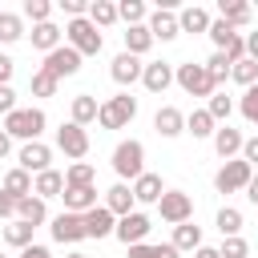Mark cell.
<instances>
[{
    "label": "cell",
    "mask_w": 258,
    "mask_h": 258,
    "mask_svg": "<svg viewBox=\"0 0 258 258\" xmlns=\"http://www.w3.org/2000/svg\"><path fill=\"white\" fill-rule=\"evenodd\" d=\"M0 218H16V198L0 189Z\"/></svg>",
    "instance_id": "681fc988"
},
{
    "label": "cell",
    "mask_w": 258,
    "mask_h": 258,
    "mask_svg": "<svg viewBox=\"0 0 258 258\" xmlns=\"http://www.w3.org/2000/svg\"><path fill=\"white\" fill-rule=\"evenodd\" d=\"M4 194H12L16 202H20V198H28V194H32V173H24L20 165H16V169H8V177H4Z\"/></svg>",
    "instance_id": "83f0119b"
},
{
    "label": "cell",
    "mask_w": 258,
    "mask_h": 258,
    "mask_svg": "<svg viewBox=\"0 0 258 258\" xmlns=\"http://www.w3.org/2000/svg\"><path fill=\"white\" fill-rule=\"evenodd\" d=\"M105 210H109L113 218H125V214H133V189H129L125 181H117V185L105 194Z\"/></svg>",
    "instance_id": "d6986e66"
},
{
    "label": "cell",
    "mask_w": 258,
    "mask_h": 258,
    "mask_svg": "<svg viewBox=\"0 0 258 258\" xmlns=\"http://www.w3.org/2000/svg\"><path fill=\"white\" fill-rule=\"evenodd\" d=\"M24 36V20L12 12H0V44H16Z\"/></svg>",
    "instance_id": "d6a6232c"
},
{
    "label": "cell",
    "mask_w": 258,
    "mask_h": 258,
    "mask_svg": "<svg viewBox=\"0 0 258 258\" xmlns=\"http://www.w3.org/2000/svg\"><path fill=\"white\" fill-rule=\"evenodd\" d=\"M64 36H69V48H77L81 56H97L101 52V32H97V24L89 20V16H77V20H69L64 24Z\"/></svg>",
    "instance_id": "6da1fadb"
},
{
    "label": "cell",
    "mask_w": 258,
    "mask_h": 258,
    "mask_svg": "<svg viewBox=\"0 0 258 258\" xmlns=\"http://www.w3.org/2000/svg\"><path fill=\"white\" fill-rule=\"evenodd\" d=\"M20 258H52V254H48V246H36V242H32V246L20 250Z\"/></svg>",
    "instance_id": "816d5d0a"
},
{
    "label": "cell",
    "mask_w": 258,
    "mask_h": 258,
    "mask_svg": "<svg viewBox=\"0 0 258 258\" xmlns=\"http://www.w3.org/2000/svg\"><path fill=\"white\" fill-rule=\"evenodd\" d=\"M242 161H246L250 169L258 165V137H246V141H242Z\"/></svg>",
    "instance_id": "7dc6e473"
},
{
    "label": "cell",
    "mask_w": 258,
    "mask_h": 258,
    "mask_svg": "<svg viewBox=\"0 0 258 258\" xmlns=\"http://www.w3.org/2000/svg\"><path fill=\"white\" fill-rule=\"evenodd\" d=\"M246 254H250V246L242 238H222V246H218V258H246Z\"/></svg>",
    "instance_id": "bcb514c9"
},
{
    "label": "cell",
    "mask_w": 258,
    "mask_h": 258,
    "mask_svg": "<svg viewBox=\"0 0 258 258\" xmlns=\"http://www.w3.org/2000/svg\"><path fill=\"white\" fill-rule=\"evenodd\" d=\"M32 230H36V226H28V222H20V218H16L12 226H4V238H8L12 246H20V250H24V246H32Z\"/></svg>",
    "instance_id": "d590c367"
},
{
    "label": "cell",
    "mask_w": 258,
    "mask_h": 258,
    "mask_svg": "<svg viewBox=\"0 0 258 258\" xmlns=\"http://www.w3.org/2000/svg\"><path fill=\"white\" fill-rule=\"evenodd\" d=\"M230 69H234V64L226 60V52H214V56L206 60V73H210V81H214V85H222V81L230 77Z\"/></svg>",
    "instance_id": "74e56055"
},
{
    "label": "cell",
    "mask_w": 258,
    "mask_h": 258,
    "mask_svg": "<svg viewBox=\"0 0 258 258\" xmlns=\"http://www.w3.org/2000/svg\"><path fill=\"white\" fill-rule=\"evenodd\" d=\"M0 258H4V254H0Z\"/></svg>",
    "instance_id": "680465c9"
},
{
    "label": "cell",
    "mask_w": 258,
    "mask_h": 258,
    "mask_svg": "<svg viewBox=\"0 0 258 258\" xmlns=\"http://www.w3.org/2000/svg\"><path fill=\"white\" fill-rule=\"evenodd\" d=\"M81 222H85V238H109V234H113V226H117V218H113L105 206L85 210V214H81Z\"/></svg>",
    "instance_id": "4fadbf2b"
},
{
    "label": "cell",
    "mask_w": 258,
    "mask_h": 258,
    "mask_svg": "<svg viewBox=\"0 0 258 258\" xmlns=\"http://www.w3.org/2000/svg\"><path fill=\"white\" fill-rule=\"evenodd\" d=\"M149 44H153V36H149V28H145V24H137V28H129V32H125V52H129V56L149 52Z\"/></svg>",
    "instance_id": "f546056e"
},
{
    "label": "cell",
    "mask_w": 258,
    "mask_h": 258,
    "mask_svg": "<svg viewBox=\"0 0 258 258\" xmlns=\"http://www.w3.org/2000/svg\"><path fill=\"white\" fill-rule=\"evenodd\" d=\"M64 210L69 214H85V210H93L97 206V189L93 185H64Z\"/></svg>",
    "instance_id": "2e32d148"
},
{
    "label": "cell",
    "mask_w": 258,
    "mask_h": 258,
    "mask_svg": "<svg viewBox=\"0 0 258 258\" xmlns=\"http://www.w3.org/2000/svg\"><path fill=\"white\" fill-rule=\"evenodd\" d=\"M16 161H20V169H24V173H44V169H48V161H52V149H48L44 141H24Z\"/></svg>",
    "instance_id": "30bf717a"
},
{
    "label": "cell",
    "mask_w": 258,
    "mask_h": 258,
    "mask_svg": "<svg viewBox=\"0 0 258 258\" xmlns=\"http://www.w3.org/2000/svg\"><path fill=\"white\" fill-rule=\"evenodd\" d=\"M141 69H145V64H141L137 56L121 52V56H113V69H109V73H113L117 85H133V81H141Z\"/></svg>",
    "instance_id": "ac0fdd59"
},
{
    "label": "cell",
    "mask_w": 258,
    "mask_h": 258,
    "mask_svg": "<svg viewBox=\"0 0 258 258\" xmlns=\"http://www.w3.org/2000/svg\"><path fill=\"white\" fill-rule=\"evenodd\" d=\"M169 246H173L177 254H181V250H198V246H202V230H198L194 222H181V226L173 230V242H169Z\"/></svg>",
    "instance_id": "f1b7e54d"
},
{
    "label": "cell",
    "mask_w": 258,
    "mask_h": 258,
    "mask_svg": "<svg viewBox=\"0 0 258 258\" xmlns=\"http://www.w3.org/2000/svg\"><path fill=\"white\" fill-rule=\"evenodd\" d=\"M177 28L181 32H210V12L198 8V4H189V8L177 12Z\"/></svg>",
    "instance_id": "7402d4cb"
},
{
    "label": "cell",
    "mask_w": 258,
    "mask_h": 258,
    "mask_svg": "<svg viewBox=\"0 0 258 258\" xmlns=\"http://www.w3.org/2000/svg\"><path fill=\"white\" fill-rule=\"evenodd\" d=\"M234 36H238V32H234L226 20H210V40L218 44V52H226V44H230Z\"/></svg>",
    "instance_id": "60d3db41"
},
{
    "label": "cell",
    "mask_w": 258,
    "mask_h": 258,
    "mask_svg": "<svg viewBox=\"0 0 258 258\" xmlns=\"http://www.w3.org/2000/svg\"><path fill=\"white\" fill-rule=\"evenodd\" d=\"M238 109H242V117H246L250 125H258V85H250V89L242 93V101H238Z\"/></svg>",
    "instance_id": "ee69618b"
},
{
    "label": "cell",
    "mask_w": 258,
    "mask_h": 258,
    "mask_svg": "<svg viewBox=\"0 0 258 258\" xmlns=\"http://www.w3.org/2000/svg\"><path fill=\"white\" fill-rule=\"evenodd\" d=\"M113 169H117V177H121V181H125V177H129V181H137V177L145 173V145H141V141H133V137H129V141H121V145L113 149Z\"/></svg>",
    "instance_id": "7a4b0ae2"
},
{
    "label": "cell",
    "mask_w": 258,
    "mask_h": 258,
    "mask_svg": "<svg viewBox=\"0 0 258 258\" xmlns=\"http://www.w3.org/2000/svg\"><path fill=\"white\" fill-rule=\"evenodd\" d=\"M4 133L8 137H20V141H36L44 133V113L40 109H12L4 117Z\"/></svg>",
    "instance_id": "3957f363"
},
{
    "label": "cell",
    "mask_w": 258,
    "mask_h": 258,
    "mask_svg": "<svg viewBox=\"0 0 258 258\" xmlns=\"http://www.w3.org/2000/svg\"><path fill=\"white\" fill-rule=\"evenodd\" d=\"M214 125H218V121H214L206 109H194V113L185 117V133H194V137H210V133H214Z\"/></svg>",
    "instance_id": "1f68e13d"
},
{
    "label": "cell",
    "mask_w": 258,
    "mask_h": 258,
    "mask_svg": "<svg viewBox=\"0 0 258 258\" xmlns=\"http://www.w3.org/2000/svg\"><path fill=\"white\" fill-rule=\"evenodd\" d=\"M56 85H60V81H56V77H48L44 69H36V73H32V97H52V93H56Z\"/></svg>",
    "instance_id": "b9f144b4"
},
{
    "label": "cell",
    "mask_w": 258,
    "mask_h": 258,
    "mask_svg": "<svg viewBox=\"0 0 258 258\" xmlns=\"http://www.w3.org/2000/svg\"><path fill=\"white\" fill-rule=\"evenodd\" d=\"M12 109H16V93H12V89H8V85H0V113H4V117H8V113H12Z\"/></svg>",
    "instance_id": "c3c4849f"
},
{
    "label": "cell",
    "mask_w": 258,
    "mask_h": 258,
    "mask_svg": "<svg viewBox=\"0 0 258 258\" xmlns=\"http://www.w3.org/2000/svg\"><path fill=\"white\" fill-rule=\"evenodd\" d=\"M52 238L60 242V246H73V242H81L85 238V222H81V214H56L52 218Z\"/></svg>",
    "instance_id": "7c38bea8"
},
{
    "label": "cell",
    "mask_w": 258,
    "mask_h": 258,
    "mask_svg": "<svg viewBox=\"0 0 258 258\" xmlns=\"http://www.w3.org/2000/svg\"><path fill=\"white\" fill-rule=\"evenodd\" d=\"M48 77H73V73H81V52L77 48H69V44H60V48H52L48 56H44V64H40Z\"/></svg>",
    "instance_id": "52a82bcc"
},
{
    "label": "cell",
    "mask_w": 258,
    "mask_h": 258,
    "mask_svg": "<svg viewBox=\"0 0 258 258\" xmlns=\"http://www.w3.org/2000/svg\"><path fill=\"white\" fill-rule=\"evenodd\" d=\"M48 12H52V4H48V0H24V16H28L32 24H44V20H48Z\"/></svg>",
    "instance_id": "f6af8a7d"
},
{
    "label": "cell",
    "mask_w": 258,
    "mask_h": 258,
    "mask_svg": "<svg viewBox=\"0 0 258 258\" xmlns=\"http://www.w3.org/2000/svg\"><path fill=\"white\" fill-rule=\"evenodd\" d=\"M218 230H222V238H238V230H242V214H238L234 206H222V210H218Z\"/></svg>",
    "instance_id": "836d02e7"
},
{
    "label": "cell",
    "mask_w": 258,
    "mask_h": 258,
    "mask_svg": "<svg viewBox=\"0 0 258 258\" xmlns=\"http://www.w3.org/2000/svg\"><path fill=\"white\" fill-rule=\"evenodd\" d=\"M60 189H64V173H56V169H44V173H36V181H32V194L44 202V198H60Z\"/></svg>",
    "instance_id": "cb8c5ba5"
},
{
    "label": "cell",
    "mask_w": 258,
    "mask_h": 258,
    "mask_svg": "<svg viewBox=\"0 0 258 258\" xmlns=\"http://www.w3.org/2000/svg\"><path fill=\"white\" fill-rule=\"evenodd\" d=\"M97 113H101V105H97V97H89V93H81V97H73V125H89V121H97Z\"/></svg>",
    "instance_id": "d4e9b609"
},
{
    "label": "cell",
    "mask_w": 258,
    "mask_h": 258,
    "mask_svg": "<svg viewBox=\"0 0 258 258\" xmlns=\"http://www.w3.org/2000/svg\"><path fill=\"white\" fill-rule=\"evenodd\" d=\"M246 198H250V202H254V206H258V173H254V177H250V181H246Z\"/></svg>",
    "instance_id": "db71d44e"
},
{
    "label": "cell",
    "mask_w": 258,
    "mask_h": 258,
    "mask_svg": "<svg viewBox=\"0 0 258 258\" xmlns=\"http://www.w3.org/2000/svg\"><path fill=\"white\" fill-rule=\"evenodd\" d=\"M157 210H161V218H165V222L181 226V222H189V214H194V198H189V194H181V189H165V194H161V202H157Z\"/></svg>",
    "instance_id": "ba28073f"
},
{
    "label": "cell",
    "mask_w": 258,
    "mask_h": 258,
    "mask_svg": "<svg viewBox=\"0 0 258 258\" xmlns=\"http://www.w3.org/2000/svg\"><path fill=\"white\" fill-rule=\"evenodd\" d=\"M133 117H137V101H133L129 93H117V97H109V101L101 105V113H97L101 129H125Z\"/></svg>",
    "instance_id": "277c9868"
},
{
    "label": "cell",
    "mask_w": 258,
    "mask_h": 258,
    "mask_svg": "<svg viewBox=\"0 0 258 258\" xmlns=\"http://www.w3.org/2000/svg\"><path fill=\"white\" fill-rule=\"evenodd\" d=\"M246 56L258 64V32H250V36H246Z\"/></svg>",
    "instance_id": "f5cc1de1"
},
{
    "label": "cell",
    "mask_w": 258,
    "mask_h": 258,
    "mask_svg": "<svg viewBox=\"0 0 258 258\" xmlns=\"http://www.w3.org/2000/svg\"><path fill=\"white\" fill-rule=\"evenodd\" d=\"M153 129H157L161 137H177V133H185V117H181V109L161 105V109H157V117H153Z\"/></svg>",
    "instance_id": "e0dca14e"
},
{
    "label": "cell",
    "mask_w": 258,
    "mask_h": 258,
    "mask_svg": "<svg viewBox=\"0 0 258 258\" xmlns=\"http://www.w3.org/2000/svg\"><path fill=\"white\" fill-rule=\"evenodd\" d=\"M141 85H145L149 93H165V89L173 85V64H169V60L145 64V69H141Z\"/></svg>",
    "instance_id": "5bb4252c"
},
{
    "label": "cell",
    "mask_w": 258,
    "mask_h": 258,
    "mask_svg": "<svg viewBox=\"0 0 258 258\" xmlns=\"http://www.w3.org/2000/svg\"><path fill=\"white\" fill-rule=\"evenodd\" d=\"M56 145H60V153H64V157H77V161H81V157L89 153V133H85L81 125H73V121H69V125H60V129H56Z\"/></svg>",
    "instance_id": "9c48e42d"
},
{
    "label": "cell",
    "mask_w": 258,
    "mask_h": 258,
    "mask_svg": "<svg viewBox=\"0 0 258 258\" xmlns=\"http://www.w3.org/2000/svg\"><path fill=\"white\" fill-rule=\"evenodd\" d=\"M8 149H12V137H8V133H4V129H0V161H4V157H8Z\"/></svg>",
    "instance_id": "11a10c76"
},
{
    "label": "cell",
    "mask_w": 258,
    "mask_h": 258,
    "mask_svg": "<svg viewBox=\"0 0 258 258\" xmlns=\"http://www.w3.org/2000/svg\"><path fill=\"white\" fill-rule=\"evenodd\" d=\"M69 258H85V254H69Z\"/></svg>",
    "instance_id": "6f0895ef"
},
{
    "label": "cell",
    "mask_w": 258,
    "mask_h": 258,
    "mask_svg": "<svg viewBox=\"0 0 258 258\" xmlns=\"http://www.w3.org/2000/svg\"><path fill=\"white\" fill-rule=\"evenodd\" d=\"M89 20H93L97 28L117 24V4H109V0H93V4H89Z\"/></svg>",
    "instance_id": "4dcf8cb0"
},
{
    "label": "cell",
    "mask_w": 258,
    "mask_h": 258,
    "mask_svg": "<svg viewBox=\"0 0 258 258\" xmlns=\"http://www.w3.org/2000/svg\"><path fill=\"white\" fill-rule=\"evenodd\" d=\"M16 218H20V222H28V226H40V222L48 218V210H44V202H40V198H32V194H28V198H20V202H16Z\"/></svg>",
    "instance_id": "484cf974"
},
{
    "label": "cell",
    "mask_w": 258,
    "mask_h": 258,
    "mask_svg": "<svg viewBox=\"0 0 258 258\" xmlns=\"http://www.w3.org/2000/svg\"><path fill=\"white\" fill-rule=\"evenodd\" d=\"M12 69H16V64H12V56H4V52H0V85H8V81H12Z\"/></svg>",
    "instance_id": "f907efd6"
},
{
    "label": "cell",
    "mask_w": 258,
    "mask_h": 258,
    "mask_svg": "<svg viewBox=\"0 0 258 258\" xmlns=\"http://www.w3.org/2000/svg\"><path fill=\"white\" fill-rule=\"evenodd\" d=\"M230 77H234L238 85H246V89H250V85H258V64L246 56V60H238V64L230 69Z\"/></svg>",
    "instance_id": "ab89813d"
},
{
    "label": "cell",
    "mask_w": 258,
    "mask_h": 258,
    "mask_svg": "<svg viewBox=\"0 0 258 258\" xmlns=\"http://www.w3.org/2000/svg\"><path fill=\"white\" fill-rule=\"evenodd\" d=\"M206 113H210L214 121H226V117L234 113V101H230L226 93H214V97H210V105H206Z\"/></svg>",
    "instance_id": "7bdbcfd3"
},
{
    "label": "cell",
    "mask_w": 258,
    "mask_h": 258,
    "mask_svg": "<svg viewBox=\"0 0 258 258\" xmlns=\"http://www.w3.org/2000/svg\"><path fill=\"white\" fill-rule=\"evenodd\" d=\"M129 258H177V250L165 242V246H145V242H137V246H129Z\"/></svg>",
    "instance_id": "8d00e7d4"
},
{
    "label": "cell",
    "mask_w": 258,
    "mask_h": 258,
    "mask_svg": "<svg viewBox=\"0 0 258 258\" xmlns=\"http://www.w3.org/2000/svg\"><path fill=\"white\" fill-rule=\"evenodd\" d=\"M242 141H246V137H242L238 129H230V125L214 129V149H218V157H226V161H230L234 153H242Z\"/></svg>",
    "instance_id": "ffe728a7"
},
{
    "label": "cell",
    "mask_w": 258,
    "mask_h": 258,
    "mask_svg": "<svg viewBox=\"0 0 258 258\" xmlns=\"http://www.w3.org/2000/svg\"><path fill=\"white\" fill-rule=\"evenodd\" d=\"M173 81L189 93V97H214L218 93V85L210 81V73H206V64H177V73H173Z\"/></svg>",
    "instance_id": "5b68a950"
},
{
    "label": "cell",
    "mask_w": 258,
    "mask_h": 258,
    "mask_svg": "<svg viewBox=\"0 0 258 258\" xmlns=\"http://www.w3.org/2000/svg\"><path fill=\"white\" fill-rule=\"evenodd\" d=\"M250 177H254V169H250L242 157H230V161L214 173V185H218V194H238V189H246Z\"/></svg>",
    "instance_id": "8992f818"
},
{
    "label": "cell",
    "mask_w": 258,
    "mask_h": 258,
    "mask_svg": "<svg viewBox=\"0 0 258 258\" xmlns=\"http://www.w3.org/2000/svg\"><path fill=\"white\" fill-rule=\"evenodd\" d=\"M129 189H133V202H161V194H165V185H161L157 173H141Z\"/></svg>",
    "instance_id": "44dd1931"
},
{
    "label": "cell",
    "mask_w": 258,
    "mask_h": 258,
    "mask_svg": "<svg viewBox=\"0 0 258 258\" xmlns=\"http://www.w3.org/2000/svg\"><path fill=\"white\" fill-rule=\"evenodd\" d=\"M32 48H40L44 56H48L52 48H60V28H56L52 20H44V24H32Z\"/></svg>",
    "instance_id": "603a6c76"
},
{
    "label": "cell",
    "mask_w": 258,
    "mask_h": 258,
    "mask_svg": "<svg viewBox=\"0 0 258 258\" xmlns=\"http://www.w3.org/2000/svg\"><path fill=\"white\" fill-rule=\"evenodd\" d=\"M145 28H149V36H153V40H173V36L181 32V28H177V12H169V8H157V12L149 16V24H145Z\"/></svg>",
    "instance_id": "9a60e30c"
},
{
    "label": "cell",
    "mask_w": 258,
    "mask_h": 258,
    "mask_svg": "<svg viewBox=\"0 0 258 258\" xmlns=\"http://www.w3.org/2000/svg\"><path fill=\"white\" fill-rule=\"evenodd\" d=\"M113 234L125 242V246H137V242H145V234H149V218L145 214H125V218H117V226H113Z\"/></svg>",
    "instance_id": "8fae6325"
},
{
    "label": "cell",
    "mask_w": 258,
    "mask_h": 258,
    "mask_svg": "<svg viewBox=\"0 0 258 258\" xmlns=\"http://www.w3.org/2000/svg\"><path fill=\"white\" fill-rule=\"evenodd\" d=\"M218 20H226L230 28L246 24L250 20V4H242V0H218Z\"/></svg>",
    "instance_id": "4316f807"
},
{
    "label": "cell",
    "mask_w": 258,
    "mask_h": 258,
    "mask_svg": "<svg viewBox=\"0 0 258 258\" xmlns=\"http://www.w3.org/2000/svg\"><path fill=\"white\" fill-rule=\"evenodd\" d=\"M64 185H93V165L89 161H73L64 173Z\"/></svg>",
    "instance_id": "f35d334b"
},
{
    "label": "cell",
    "mask_w": 258,
    "mask_h": 258,
    "mask_svg": "<svg viewBox=\"0 0 258 258\" xmlns=\"http://www.w3.org/2000/svg\"><path fill=\"white\" fill-rule=\"evenodd\" d=\"M194 258H218V250H214V246H198V250H194Z\"/></svg>",
    "instance_id": "9f6ffc18"
},
{
    "label": "cell",
    "mask_w": 258,
    "mask_h": 258,
    "mask_svg": "<svg viewBox=\"0 0 258 258\" xmlns=\"http://www.w3.org/2000/svg\"><path fill=\"white\" fill-rule=\"evenodd\" d=\"M117 20H125L129 28H137V24L145 20V4H141V0H121V4H117Z\"/></svg>",
    "instance_id": "e575fe53"
}]
</instances>
